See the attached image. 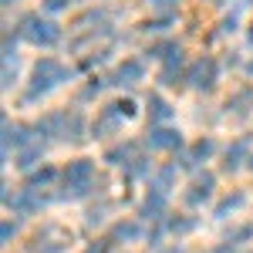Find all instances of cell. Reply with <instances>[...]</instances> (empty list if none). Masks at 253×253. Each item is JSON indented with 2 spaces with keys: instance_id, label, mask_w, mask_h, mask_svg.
Instances as JSON below:
<instances>
[{
  "instance_id": "44dd1931",
  "label": "cell",
  "mask_w": 253,
  "mask_h": 253,
  "mask_svg": "<svg viewBox=\"0 0 253 253\" xmlns=\"http://www.w3.org/2000/svg\"><path fill=\"white\" fill-rule=\"evenodd\" d=\"M250 105H253V88H240L236 95L226 98V115H236V118H243L247 112H250Z\"/></svg>"
},
{
  "instance_id": "7a4b0ae2",
  "label": "cell",
  "mask_w": 253,
  "mask_h": 253,
  "mask_svg": "<svg viewBox=\"0 0 253 253\" xmlns=\"http://www.w3.org/2000/svg\"><path fill=\"white\" fill-rule=\"evenodd\" d=\"M98 186V172L91 159H71L61 169V199H84L91 193H101Z\"/></svg>"
},
{
  "instance_id": "74e56055",
  "label": "cell",
  "mask_w": 253,
  "mask_h": 253,
  "mask_svg": "<svg viewBox=\"0 0 253 253\" xmlns=\"http://www.w3.org/2000/svg\"><path fill=\"white\" fill-rule=\"evenodd\" d=\"M145 3H152V7H162V10H172L179 0H145Z\"/></svg>"
},
{
  "instance_id": "5b68a950",
  "label": "cell",
  "mask_w": 253,
  "mask_h": 253,
  "mask_svg": "<svg viewBox=\"0 0 253 253\" xmlns=\"http://www.w3.org/2000/svg\"><path fill=\"white\" fill-rule=\"evenodd\" d=\"M3 203H7V210L14 216H34L44 210V196L38 193V189H31V186H24V189H14L10 193V186H3Z\"/></svg>"
},
{
  "instance_id": "f35d334b",
  "label": "cell",
  "mask_w": 253,
  "mask_h": 253,
  "mask_svg": "<svg viewBox=\"0 0 253 253\" xmlns=\"http://www.w3.org/2000/svg\"><path fill=\"white\" fill-rule=\"evenodd\" d=\"M230 250H233L230 243H219V247H213V250H199V253H230Z\"/></svg>"
},
{
  "instance_id": "7bdbcfd3",
  "label": "cell",
  "mask_w": 253,
  "mask_h": 253,
  "mask_svg": "<svg viewBox=\"0 0 253 253\" xmlns=\"http://www.w3.org/2000/svg\"><path fill=\"white\" fill-rule=\"evenodd\" d=\"M247 169H250V172H253V152H250V159H247Z\"/></svg>"
},
{
  "instance_id": "30bf717a",
  "label": "cell",
  "mask_w": 253,
  "mask_h": 253,
  "mask_svg": "<svg viewBox=\"0 0 253 253\" xmlns=\"http://www.w3.org/2000/svg\"><path fill=\"white\" fill-rule=\"evenodd\" d=\"M250 152H253V138L250 135H240L236 142H230L226 152H223V172H236L240 166H247Z\"/></svg>"
},
{
  "instance_id": "ba28073f",
  "label": "cell",
  "mask_w": 253,
  "mask_h": 253,
  "mask_svg": "<svg viewBox=\"0 0 253 253\" xmlns=\"http://www.w3.org/2000/svg\"><path fill=\"white\" fill-rule=\"evenodd\" d=\"M169 216V196L159 193V189H149V196L138 203V219L142 223H162Z\"/></svg>"
},
{
  "instance_id": "3957f363",
  "label": "cell",
  "mask_w": 253,
  "mask_h": 253,
  "mask_svg": "<svg viewBox=\"0 0 253 253\" xmlns=\"http://www.w3.org/2000/svg\"><path fill=\"white\" fill-rule=\"evenodd\" d=\"M20 34L34 47H54L61 41V27L54 20L41 17V14H27V17H20Z\"/></svg>"
},
{
  "instance_id": "83f0119b",
  "label": "cell",
  "mask_w": 253,
  "mask_h": 253,
  "mask_svg": "<svg viewBox=\"0 0 253 253\" xmlns=\"http://www.w3.org/2000/svg\"><path fill=\"white\" fill-rule=\"evenodd\" d=\"M189 156H193L196 162H206V159H213V156H216V142H213L210 135L199 138V142H193V145H189Z\"/></svg>"
},
{
  "instance_id": "603a6c76",
  "label": "cell",
  "mask_w": 253,
  "mask_h": 253,
  "mask_svg": "<svg viewBox=\"0 0 253 253\" xmlns=\"http://www.w3.org/2000/svg\"><path fill=\"white\" fill-rule=\"evenodd\" d=\"M54 179H61V172L54 166H41V169H34V172L27 175V186H31V189H44V186H51Z\"/></svg>"
},
{
  "instance_id": "f1b7e54d",
  "label": "cell",
  "mask_w": 253,
  "mask_h": 253,
  "mask_svg": "<svg viewBox=\"0 0 253 253\" xmlns=\"http://www.w3.org/2000/svg\"><path fill=\"white\" fill-rule=\"evenodd\" d=\"M112 108H115V112H118L122 118H125V122H132V118L138 115L135 98H128V95H125V98H115V101H112Z\"/></svg>"
},
{
  "instance_id": "7402d4cb",
  "label": "cell",
  "mask_w": 253,
  "mask_h": 253,
  "mask_svg": "<svg viewBox=\"0 0 253 253\" xmlns=\"http://www.w3.org/2000/svg\"><path fill=\"white\" fill-rule=\"evenodd\" d=\"M142 236V226H138L135 219H122V223H115L112 226V243H132V240H138Z\"/></svg>"
},
{
  "instance_id": "cb8c5ba5",
  "label": "cell",
  "mask_w": 253,
  "mask_h": 253,
  "mask_svg": "<svg viewBox=\"0 0 253 253\" xmlns=\"http://www.w3.org/2000/svg\"><path fill=\"white\" fill-rule=\"evenodd\" d=\"M162 223H166V230L175 233V236H186V233H193L196 226H199V223H196V216H166Z\"/></svg>"
},
{
  "instance_id": "6da1fadb",
  "label": "cell",
  "mask_w": 253,
  "mask_h": 253,
  "mask_svg": "<svg viewBox=\"0 0 253 253\" xmlns=\"http://www.w3.org/2000/svg\"><path fill=\"white\" fill-rule=\"evenodd\" d=\"M71 68L58 58H41L34 68H31V78H27V91L20 95V105H34L41 98H47L54 88H61L64 81H71Z\"/></svg>"
},
{
  "instance_id": "9a60e30c",
  "label": "cell",
  "mask_w": 253,
  "mask_h": 253,
  "mask_svg": "<svg viewBox=\"0 0 253 253\" xmlns=\"http://www.w3.org/2000/svg\"><path fill=\"white\" fill-rule=\"evenodd\" d=\"M142 152H138V142H118V145H112L108 152H105V162L112 166V169H128V162L132 159H138Z\"/></svg>"
},
{
  "instance_id": "8d00e7d4",
  "label": "cell",
  "mask_w": 253,
  "mask_h": 253,
  "mask_svg": "<svg viewBox=\"0 0 253 253\" xmlns=\"http://www.w3.org/2000/svg\"><path fill=\"white\" fill-rule=\"evenodd\" d=\"M101 61H108V51H98L95 58H84V61H81V68H98Z\"/></svg>"
},
{
  "instance_id": "7c38bea8",
  "label": "cell",
  "mask_w": 253,
  "mask_h": 253,
  "mask_svg": "<svg viewBox=\"0 0 253 253\" xmlns=\"http://www.w3.org/2000/svg\"><path fill=\"white\" fill-rule=\"evenodd\" d=\"M31 128H24L17 122H10V118H3V159H10V152H20L24 145H31L38 135H27Z\"/></svg>"
},
{
  "instance_id": "ee69618b",
  "label": "cell",
  "mask_w": 253,
  "mask_h": 253,
  "mask_svg": "<svg viewBox=\"0 0 253 253\" xmlns=\"http://www.w3.org/2000/svg\"><path fill=\"white\" fill-rule=\"evenodd\" d=\"M213 3H226V0H213Z\"/></svg>"
},
{
  "instance_id": "8992f818",
  "label": "cell",
  "mask_w": 253,
  "mask_h": 253,
  "mask_svg": "<svg viewBox=\"0 0 253 253\" xmlns=\"http://www.w3.org/2000/svg\"><path fill=\"white\" fill-rule=\"evenodd\" d=\"M145 145L152 152H179L182 149V132L172 128V125H152L149 135H145Z\"/></svg>"
},
{
  "instance_id": "ffe728a7",
  "label": "cell",
  "mask_w": 253,
  "mask_h": 253,
  "mask_svg": "<svg viewBox=\"0 0 253 253\" xmlns=\"http://www.w3.org/2000/svg\"><path fill=\"white\" fill-rule=\"evenodd\" d=\"M152 172H156L152 159H149V156H138V159H132V162H128L125 179H128V182H149V179H152Z\"/></svg>"
},
{
  "instance_id": "ac0fdd59",
  "label": "cell",
  "mask_w": 253,
  "mask_h": 253,
  "mask_svg": "<svg viewBox=\"0 0 253 253\" xmlns=\"http://www.w3.org/2000/svg\"><path fill=\"white\" fill-rule=\"evenodd\" d=\"M243 206H247V193H240V189H233L230 196H223V199L216 203L213 219H230V216H233L236 210H243Z\"/></svg>"
},
{
  "instance_id": "ab89813d",
  "label": "cell",
  "mask_w": 253,
  "mask_h": 253,
  "mask_svg": "<svg viewBox=\"0 0 253 253\" xmlns=\"http://www.w3.org/2000/svg\"><path fill=\"white\" fill-rule=\"evenodd\" d=\"M152 253H186L182 247H159V250H152Z\"/></svg>"
},
{
  "instance_id": "4316f807",
  "label": "cell",
  "mask_w": 253,
  "mask_h": 253,
  "mask_svg": "<svg viewBox=\"0 0 253 253\" xmlns=\"http://www.w3.org/2000/svg\"><path fill=\"white\" fill-rule=\"evenodd\" d=\"M172 24H175V14L166 10V14H159V17H149L145 24H142V31H149V34H166Z\"/></svg>"
},
{
  "instance_id": "f6af8a7d",
  "label": "cell",
  "mask_w": 253,
  "mask_h": 253,
  "mask_svg": "<svg viewBox=\"0 0 253 253\" xmlns=\"http://www.w3.org/2000/svg\"><path fill=\"white\" fill-rule=\"evenodd\" d=\"M247 253H253V250H247Z\"/></svg>"
},
{
  "instance_id": "9c48e42d",
  "label": "cell",
  "mask_w": 253,
  "mask_h": 253,
  "mask_svg": "<svg viewBox=\"0 0 253 253\" xmlns=\"http://www.w3.org/2000/svg\"><path fill=\"white\" fill-rule=\"evenodd\" d=\"M213 189H216V175L213 172H196L193 182H189V189H186V206H203V203H210L213 199Z\"/></svg>"
},
{
  "instance_id": "277c9868",
  "label": "cell",
  "mask_w": 253,
  "mask_h": 253,
  "mask_svg": "<svg viewBox=\"0 0 253 253\" xmlns=\"http://www.w3.org/2000/svg\"><path fill=\"white\" fill-rule=\"evenodd\" d=\"M219 81V61L213 54H199L196 61L186 64V84L193 91H213Z\"/></svg>"
},
{
  "instance_id": "2e32d148",
  "label": "cell",
  "mask_w": 253,
  "mask_h": 253,
  "mask_svg": "<svg viewBox=\"0 0 253 253\" xmlns=\"http://www.w3.org/2000/svg\"><path fill=\"white\" fill-rule=\"evenodd\" d=\"M41 159H44V142H41V138H34L31 145H24L17 156H14V166H17V169H24V172H34V169L41 166Z\"/></svg>"
},
{
  "instance_id": "e575fe53",
  "label": "cell",
  "mask_w": 253,
  "mask_h": 253,
  "mask_svg": "<svg viewBox=\"0 0 253 253\" xmlns=\"http://www.w3.org/2000/svg\"><path fill=\"white\" fill-rule=\"evenodd\" d=\"M81 253H112V240H95V243H88Z\"/></svg>"
},
{
  "instance_id": "5bb4252c",
  "label": "cell",
  "mask_w": 253,
  "mask_h": 253,
  "mask_svg": "<svg viewBox=\"0 0 253 253\" xmlns=\"http://www.w3.org/2000/svg\"><path fill=\"white\" fill-rule=\"evenodd\" d=\"M34 132H38L41 142H44V138H61V142H64V132H68V112H47V115L34 125Z\"/></svg>"
},
{
  "instance_id": "60d3db41",
  "label": "cell",
  "mask_w": 253,
  "mask_h": 253,
  "mask_svg": "<svg viewBox=\"0 0 253 253\" xmlns=\"http://www.w3.org/2000/svg\"><path fill=\"white\" fill-rule=\"evenodd\" d=\"M247 44L253 47V24H250V31H247Z\"/></svg>"
},
{
  "instance_id": "1f68e13d",
  "label": "cell",
  "mask_w": 253,
  "mask_h": 253,
  "mask_svg": "<svg viewBox=\"0 0 253 253\" xmlns=\"http://www.w3.org/2000/svg\"><path fill=\"white\" fill-rule=\"evenodd\" d=\"M105 84H108V81L105 78H88V84H84V88H81V101H88V98H98L101 95V88H105Z\"/></svg>"
},
{
  "instance_id": "d6986e66",
  "label": "cell",
  "mask_w": 253,
  "mask_h": 253,
  "mask_svg": "<svg viewBox=\"0 0 253 253\" xmlns=\"http://www.w3.org/2000/svg\"><path fill=\"white\" fill-rule=\"evenodd\" d=\"M175 175H179V166H175V162H169V166H159L156 172H152V179H149V189L169 193V189L175 186Z\"/></svg>"
},
{
  "instance_id": "b9f144b4",
  "label": "cell",
  "mask_w": 253,
  "mask_h": 253,
  "mask_svg": "<svg viewBox=\"0 0 253 253\" xmlns=\"http://www.w3.org/2000/svg\"><path fill=\"white\" fill-rule=\"evenodd\" d=\"M243 71H247V75L253 78V61H247V68H243Z\"/></svg>"
},
{
  "instance_id": "d4e9b609",
  "label": "cell",
  "mask_w": 253,
  "mask_h": 253,
  "mask_svg": "<svg viewBox=\"0 0 253 253\" xmlns=\"http://www.w3.org/2000/svg\"><path fill=\"white\" fill-rule=\"evenodd\" d=\"M108 213H112V199H105V196H101L95 206H88V213H84V223H88V226H101V223L108 219Z\"/></svg>"
},
{
  "instance_id": "4fadbf2b",
  "label": "cell",
  "mask_w": 253,
  "mask_h": 253,
  "mask_svg": "<svg viewBox=\"0 0 253 253\" xmlns=\"http://www.w3.org/2000/svg\"><path fill=\"white\" fill-rule=\"evenodd\" d=\"M138 81H145V64H142V58H125L115 68V75H112V84H118V88H135Z\"/></svg>"
},
{
  "instance_id": "d590c367",
  "label": "cell",
  "mask_w": 253,
  "mask_h": 253,
  "mask_svg": "<svg viewBox=\"0 0 253 253\" xmlns=\"http://www.w3.org/2000/svg\"><path fill=\"white\" fill-rule=\"evenodd\" d=\"M71 7V0H44V10L47 14H61V10H68Z\"/></svg>"
},
{
  "instance_id": "8fae6325",
  "label": "cell",
  "mask_w": 253,
  "mask_h": 253,
  "mask_svg": "<svg viewBox=\"0 0 253 253\" xmlns=\"http://www.w3.org/2000/svg\"><path fill=\"white\" fill-rule=\"evenodd\" d=\"M122 125H125V118L118 115L112 105H105L101 112L95 115V122H91V138H108V135H118L122 132Z\"/></svg>"
},
{
  "instance_id": "4dcf8cb0",
  "label": "cell",
  "mask_w": 253,
  "mask_h": 253,
  "mask_svg": "<svg viewBox=\"0 0 253 253\" xmlns=\"http://www.w3.org/2000/svg\"><path fill=\"white\" fill-rule=\"evenodd\" d=\"M17 84V58H3V91Z\"/></svg>"
},
{
  "instance_id": "f546056e",
  "label": "cell",
  "mask_w": 253,
  "mask_h": 253,
  "mask_svg": "<svg viewBox=\"0 0 253 253\" xmlns=\"http://www.w3.org/2000/svg\"><path fill=\"white\" fill-rule=\"evenodd\" d=\"M247 240H253V223H243V226H236V230H230L223 243H230V247H236V243H247Z\"/></svg>"
},
{
  "instance_id": "836d02e7",
  "label": "cell",
  "mask_w": 253,
  "mask_h": 253,
  "mask_svg": "<svg viewBox=\"0 0 253 253\" xmlns=\"http://www.w3.org/2000/svg\"><path fill=\"white\" fill-rule=\"evenodd\" d=\"M236 24H240V14L233 10L230 17H223V20H219V31H216L213 38H226V34H233V31H236Z\"/></svg>"
},
{
  "instance_id": "e0dca14e",
  "label": "cell",
  "mask_w": 253,
  "mask_h": 253,
  "mask_svg": "<svg viewBox=\"0 0 253 253\" xmlns=\"http://www.w3.org/2000/svg\"><path fill=\"white\" fill-rule=\"evenodd\" d=\"M145 115H149L152 125H169V118H172V105H169L162 95H149V98H145Z\"/></svg>"
},
{
  "instance_id": "484cf974",
  "label": "cell",
  "mask_w": 253,
  "mask_h": 253,
  "mask_svg": "<svg viewBox=\"0 0 253 253\" xmlns=\"http://www.w3.org/2000/svg\"><path fill=\"white\" fill-rule=\"evenodd\" d=\"M175 47H182V44H179V41H169V38L156 41V44H149V47H145V58H149V61H166Z\"/></svg>"
},
{
  "instance_id": "d6a6232c",
  "label": "cell",
  "mask_w": 253,
  "mask_h": 253,
  "mask_svg": "<svg viewBox=\"0 0 253 253\" xmlns=\"http://www.w3.org/2000/svg\"><path fill=\"white\" fill-rule=\"evenodd\" d=\"M20 233V223L17 219H3V226H0V240H3V247L7 243H14V236Z\"/></svg>"
},
{
  "instance_id": "52a82bcc",
  "label": "cell",
  "mask_w": 253,
  "mask_h": 253,
  "mask_svg": "<svg viewBox=\"0 0 253 253\" xmlns=\"http://www.w3.org/2000/svg\"><path fill=\"white\" fill-rule=\"evenodd\" d=\"M31 250L34 253H64L68 250V233L54 226V223H47V226H41L38 236H34V243H31Z\"/></svg>"
}]
</instances>
